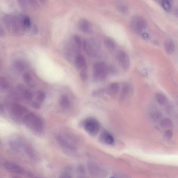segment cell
<instances>
[{
  "label": "cell",
  "instance_id": "cell-1",
  "mask_svg": "<svg viewBox=\"0 0 178 178\" xmlns=\"http://www.w3.org/2000/svg\"><path fill=\"white\" fill-rule=\"evenodd\" d=\"M3 23L7 30L17 35H22L32 27V22L27 16L21 13L6 15Z\"/></svg>",
  "mask_w": 178,
  "mask_h": 178
},
{
  "label": "cell",
  "instance_id": "cell-26",
  "mask_svg": "<svg viewBox=\"0 0 178 178\" xmlns=\"http://www.w3.org/2000/svg\"><path fill=\"white\" fill-rule=\"evenodd\" d=\"M104 44L106 48L108 49L112 50L115 48V45L114 43L110 39L105 40L104 41Z\"/></svg>",
  "mask_w": 178,
  "mask_h": 178
},
{
  "label": "cell",
  "instance_id": "cell-35",
  "mask_svg": "<svg viewBox=\"0 0 178 178\" xmlns=\"http://www.w3.org/2000/svg\"><path fill=\"white\" fill-rule=\"evenodd\" d=\"M142 37L145 40H148L149 39V35L147 33H143L142 34Z\"/></svg>",
  "mask_w": 178,
  "mask_h": 178
},
{
  "label": "cell",
  "instance_id": "cell-10",
  "mask_svg": "<svg viewBox=\"0 0 178 178\" xmlns=\"http://www.w3.org/2000/svg\"><path fill=\"white\" fill-rule=\"evenodd\" d=\"M3 167L9 172L19 174L25 173L24 169L18 165L8 161H5L2 163Z\"/></svg>",
  "mask_w": 178,
  "mask_h": 178
},
{
  "label": "cell",
  "instance_id": "cell-7",
  "mask_svg": "<svg viewBox=\"0 0 178 178\" xmlns=\"http://www.w3.org/2000/svg\"><path fill=\"white\" fill-rule=\"evenodd\" d=\"M84 126L86 131L91 136L96 135L99 131L100 124L98 121L93 118H89L86 120Z\"/></svg>",
  "mask_w": 178,
  "mask_h": 178
},
{
  "label": "cell",
  "instance_id": "cell-6",
  "mask_svg": "<svg viewBox=\"0 0 178 178\" xmlns=\"http://www.w3.org/2000/svg\"><path fill=\"white\" fill-rule=\"evenodd\" d=\"M130 26L132 30L135 33L140 34L147 27V23L143 17L135 16L131 19Z\"/></svg>",
  "mask_w": 178,
  "mask_h": 178
},
{
  "label": "cell",
  "instance_id": "cell-29",
  "mask_svg": "<svg viewBox=\"0 0 178 178\" xmlns=\"http://www.w3.org/2000/svg\"><path fill=\"white\" fill-rule=\"evenodd\" d=\"M46 95L44 92L42 91H39L38 92L37 94V98L39 101L42 102L45 100Z\"/></svg>",
  "mask_w": 178,
  "mask_h": 178
},
{
  "label": "cell",
  "instance_id": "cell-19",
  "mask_svg": "<svg viewBox=\"0 0 178 178\" xmlns=\"http://www.w3.org/2000/svg\"><path fill=\"white\" fill-rule=\"evenodd\" d=\"M155 97L157 102L160 105L163 106L166 105L167 99L165 95L162 93H158L156 94Z\"/></svg>",
  "mask_w": 178,
  "mask_h": 178
},
{
  "label": "cell",
  "instance_id": "cell-32",
  "mask_svg": "<svg viewBox=\"0 0 178 178\" xmlns=\"http://www.w3.org/2000/svg\"><path fill=\"white\" fill-rule=\"evenodd\" d=\"M106 90L104 89H100L98 90H95L93 91V95L94 96H98V95L105 92Z\"/></svg>",
  "mask_w": 178,
  "mask_h": 178
},
{
  "label": "cell",
  "instance_id": "cell-12",
  "mask_svg": "<svg viewBox=\"0 0 178 178\" xmlns=\"http://www.w3.org/2000/svg\"><path fill=\"white\" fill-rule=\"evenodd\" d=\"M78 27L82 32L85 33H90L92 30L91 23L86 19H82L78 22Z\"/></svg>",
  "mask_w": 178,
  "mask_h": 178
},
{
  "label": "cell",
  "instance_id": "cell-16",
  "mask_svg": "<svg viewBox=\"0 0 178 178\" xmlns=\"http://www.w3.org/2000/svg\"><path fill=\"white\" fill-rule=\"evenodd\" d=\"M75 64L76 68L78 69H82V68L87 67L85 59L83 56L81 55L76 56Z\"/></svg>",
  "mask_w": 178,
  "mask_h": 178
},
{
  "label": "cell",
  "instance_id": "cell-33",
  "mask_svg": "<svg viewBox=\"0 0 178 178\" xmlns=\"http://www.w3.org/2000/svg\"><path fill=\"white\" fill-rule=\"evenodd\" d=\"M165 135L166 138H171L173 136V133L171 130H168L165 133Z\"/></svg>",
  "mask_w": 178,
  "mask_h": 178
},
{
  "label": "cell",
  "instance_id": "cell-18",
  "mask_svg": "<svg viewBox=\"0 0 178 178\" xmlns=\"http://www.w3.org/2000/svg\"><path fill=\"white\" fill-rule=\"evenodd\" d=\"M60 103L61 106L64 109H67L70 106V101L68 97L65 95H62L60 97Z\"/></svg>",
  "mask_w": 178,
  "mask_h": 178
},
{
  "label": "cell",
  "instance_id": "cell-8",
  "mask_svg": "<svg viewBox=\"0 0 178 178\" xmlns=\"http://www.w3.org/2000/svg\"><path fill=\"white\" fill-rule=\"evenodd\" d=\"M11 114L17 119L22 118L28 113V110L26 107L16 103L12 104L10 106Z\"/></svg>",
  "mask_w": 178,
  "mask_h": 178
},
{
  "label": "cell",
  "instance_id": "cell-14",
  "mask_svg": "<svg viewBox=\"0 0 178 178\" xmlns=\"http://www.w3.org/2000/svg\"><path fill=\"white\" fill-rule=\"evenodd\" d=\"M101 139L104 143L109 145L114 144L115 139L113 136L108 132H103L101 136Z\"/></svg>",
  "mask_w": 178,
  "mask_h": 178
},
{
  "label": "cell",
  "instance_id": "cell-30",
  "mask_svg": "<svg viewBox=\"0 0 178 178\" xmlns=\"http://www.w3.org/2000/svg\"><path fill=\"white\" fill-rule=\"evenodd\" d=\"M23 77L24 81L26 83H29L31 82L32 77L30 74L29 73H25L23 74Z\"/></svg>",
  "mask_w": 178,
  "mask_h": 178
},
{
  "label": "cell",
  "instance_id": "cell-9",
  "mask_svg": "<svg viewBox=\"0 0 178 178\" xmlns=\"http://www.w3.org/2000/svg\"><path fill=\"white\" fill-rule=\"evenodd\" d=\"M117 60L121 68L124 71H128L130 66L129 56L125 52L120 51L118 53L117 56Z\"/></svg>",
  "mask_w": 178,
  "mask_h": 178
},
{
  "label": "cell",
  "instance_id": "cell-23",
  "mask_svg": "<svg viewBox=\"0 0 178 178\" xmlns=\"http://www.w3.org/2000/svg\"><path fill=\"white\" fill-rule=\"evenodd\" d=\"M0 86L3 90H7L10 87V84L4 77H1L0 80Z\"/></svg>",
  "mask_w": 178,
  "mask_h": 178
},
{
  "label": "cell",
  "instance_id": "cell-36",
  "mask_svg": "<svg viewBox=\"0 0 178 178\" xmlns=\"http://www.w3.org/2000/svg\"><path fill=\"white\" fill-rule=\"evenodd\" d=\"M175 15L177 17H178V9H176L175 11Z\"/></svg>",
  "mask_w": 178,
  "mask_h": 178
},
{
  "label": "cell",
  "instance_id": "cell-5",
  "mask_svg": "<svg viewBox=\"0 0 178 178\" xmlns=\"http://www.w3.org/2000/svg\"><path fill=\"white\" fill-rule=\"evenodd\" d=\"M23 9L25 10H34L46 4L49 0H17Z\"/></svg>",
  "mask_w": 178,
  "mask_h": 178
},
{
  "label": "cell",
  "instance_id": "cell-15",
  "mask_svg": "<svg viewBox=\"0 0 178 178\" xmlns=\"http://www.w3.org/2000/svg\"><path fill=\"white\" fill-rule=\"evenodd\" d=\"M21 93L24 99L26 101H30L33 98V95L31 92L26 89L24 86L20 87L18 90Z\"/></svg>",
  "mask_w": 178,
  "mask_h": 178
},
{
  "label": "cell",
  "instance_id": "cell-21",
  "mask_svg": "<svg viewBox=\"0 0 178 178\" xmlns=\"http://www.w3.org/2000/svg\"><path fill=\"white\" fill-rule=\"evenodd\" d=\"M160 124L162 127L164 128H171L173 126L172 122L168 118L163 119L161 120Z\"/></svg>",
  "mask_w": 178,
  "mask_h": 178
},
{
  "label": "cell",
  "instance_id": "cell-31",
  "mask_svg": "<svg viewBox=\"0 0 178 178\" xmlns=\"http://www.w3.org/2000/svg\"><path fill=\"white\" fill-rule=\"evenodd\" d=\"M162 116V114L159 112H156L152 114V117L154 120H157L160 119Z\"/></svg>",
  "mask_w": 178,
  "mask_h": 178
},
{
  "label": "cell",
  "instance_id": "cell-4",
  "mask_svg": "<svg viewBox=\"0 0 178 178\" xmlns=\"http://www.w3.org/2000/svg\"><path fill=\"white\" fill-rule=\"evenodd\" d=\"M93 77L94 81L97 82L105 79L109 73L108 67L103 62L94 65Z\"/></svg>",
  "mask_w": 178,
  "mask_h": 178
},
{
  "label": "cell",
  "instance_id": "cell-11",
  "mask_svg": "<svg viewBox=\"0 0 178 178\" xmlns=\"http://www.w3.org/2000/svg\"><path fill=\"white\" fill-rule=\"evenodd\" d=\"M56 138L59 145L64 149L72 151L77 149L76 145L71 143L66 138L63 136L58 135L56 136Z\"/></svg>",
  "mask_w": 178,
  "mask_h": 178
},
{
  "label": "cell",
  "instance_id": "cell-13",
  "mask_svg": "<svg viewBox=\"0 0 178 178\" xmlns=\"http://www.w3.org/2000/svg\"><path fill=\"white\" fill-rule=\"evenodd\" d=\"M115 6L116 9L120 12L124 14L129 13L128 6L125 2L120 0H118L115 3Z\"/></svg>",
  "mask_w": 178,
  "mask_h": 178
},
{
  "label": "cell",
  "instance_id": "cell-3",
  "mask_svg": "<svg viewBox=\"0 0 178 178\" xmlns=\"http://www.w3.org/2000/svg\"><path fill=\"white\" fill-rule=\"evenodd\" d=\"M82 45L84 51L92 56H96L101 49L99 41L94 38H91L88 40H84Z\"/></svg>",
  "mask_w": 178,
  "mask_h": 178
},
{
  "label": "cell",
  "instance_id": "cell-27",
  "mask_svg": "<svg viewBox=\"0 0 178 178\" xmlns=\"http://www.w3.org/2000/svg\"><path fill=\"white\" fill-rule=\"evenodd\" d=\"M80 78L82 81L85 82L87 79V67L82 68V70L80 74Z\"/></svg>",
  "mask_w": 178,
  "mask_h": 178
},
{
  "label": "cell",
  "instance_id": "cell-22",
  "mask_svg": "<svg viewBox=\"0 0 178 178\" xmlns=\"http://www.w3.org/2000/svg\"><path fill=\"white\" fill-rule=\"evenodd\" d=\"M129 86L127 84L124 85L121 89L120 95V98L121 100H124L125 98L129 93Z\"/></svg>",
  "mask_w": 178,
  "mask_h": 178
},
{
  "label": "cell",
  "instance_id": "cell-17",
  "mask_svg": "<svg viewBox=\"0 0 178 178\" xmlns=\"http://www.w3.org/2000/svg\"><path fill=\"white\" fill-rule=\"evenodd\" d=\"M164 47L166 52L169 54H172L174 51V44L173 41L170 40H167L165 41Z\"/></svg>",
  "mask_w": 178,
  "mask_h": 178
},
{
  "label": "cell",
  "instance_id": "cell-34",
  "mask_svg": "<svg viewBox=\"0 0 178 178\" xmlns=\"http://www.w3.org/2000/svg\"><path fill=\"white\" fill-rule=\"evenodd\" d=\"M32 106L35 109H39L40 108V104L36 102H34L32 103Z\"/></svg>",
  "mask_w": 178,
  "mask_h": 178
},
{
  "label": "cell",
  "instance_id": "cell-2",
  "mask_svg": "<svg viewBox=\"0 0 178 178\" xmlns=\"http://www.w3.org/2000/svg\"><path fill=\"white\" fill-rule=\"evenodd\" d=\"M22 120L26 127L34 131L40 132L43 130L44 124L43 120L33 112H28Z\"/></svg>",
  "mask_w": 178,
  "mask_h": 178
},
{
  "label": "cell",
  "instance_id": "cell-28",
  "mask_svg": "<svg viewBox=\"0 0 178 178\" xmlns=\"http://www.w3.org/2000/svg\"><path fill=\"white\" fill-rule=\"evenodd\" d=\"M73 40L76 46L78 49H81L82 44L81 38L78 35H75L73 37Z\"/></svg>",
  "mask_w": 178,
  "mask_h": 178
},
{
  "label": "cell",
  "instance_id": "cell-25",
  "mask_svg": "<svg viewBox=\"0 0 178 178\" xmlns=\"http://www.w3.org/2000/svg\"><path fill=\"white\" fill-rule=\"evenodd\" d=\"M14 67L19 72H22L25 69V64L23 62L20 61H18L15 62Z\"/></svg>",
  "mask_w": 178,
  "mask_h": 178
},
{
  "label": "cell",
  "instance_id": "cell-24",
  "mask_svg": "<svg viewBox=\"0 0 178 178\" xmlns=\"http://www.w3.org/2000/svg\"><path fill=\"white\" fill-rule=\"evenodd\" d=\"M161 3L164 10L167 12L170 11L171 9V3L168 0H162Z\"/></svg>",
  "mask_w": 178,
  "mask_h": 178
},
{
  "label": "cell",
  "instance_id": "cell-20",
  "mask_svg": "<svg viewBox=\"0 0 178 178\" xmlns=\"http://www.w3.org/2000/svg\"><path fill=\"white\" fill-rule=\"evenodd\" d=\"M119 86L117 82H114L109 86L106 91L110 94H117L119 90Z\"/></svg>",
  "mask_w": 178,
  "mask_h": 178
}]
</instances>
